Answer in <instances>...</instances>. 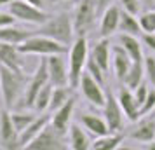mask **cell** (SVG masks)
Returning a JSON list of instances; mask_svg holds the SVG:
<instances>
[{
    "instance_id": "obj_27",
    "label": "cell",
    "mask_w": 155,
    "mask_h": 150,
    "mask_svg": "<svg viewBox=\"0 0 155 150\" xmlns=\"http://www.w3.org/2000/svg\"><path fill=\"white\" fill-rule=\"evenodd\" d=\"M143 77H145L143 61H133V65H131V68H129V72H127V75H126V79H124L122 84H126L127 87H131L134 91L143 82Z\"/></svg>"
},
{
    "instance_id": "obj_1",
    "label": "cell",
    "mask_w": 155,
    "mask_h": 150,
    "mask_svg": "<svg viewBox=\"0 0 155 150\" xmlns=\"http://www.w3.org/2000/svg\"><path fill=\"white\" fill-rule=\"evenodd\" d=\"M28 82L30 77L25 72H16L0 65V93H2V100L7 110L16 108L18 101L21 100L26 91Z\"/></svg>"
},
{
    "instance_id": "obj_23",
    "label": "cell",
    "mask_w": 155,
    "mask_h": 150,
    "mask_svg": "<svg viewBox=\"0 0 155 150\" xmlns=\"http://www.w3.org/2000/svg\"><path fill=\"white\" fill-rule=\"evenodd\" d=\"M68 142H70V148L73 150H89L92 142L89 140L87 129H82L78 124H71L70 131H68Z\"/></svg>"
},
{
    "instance_id": "obj_20",
    "label": "cell",
    "mask_w": 155,
    "mask_h": 150,
    "mask_svg": "<svg viewBox=\"0 0 155 150\" xmlns=\"http://www.w3.org/2000/svg\"><path fill=\"white\" fill-rule=\"evenodd\" d=\"M110 54H112V47H110V38L106 37H101V40H98L89 51V56L103 68L105 73H108L110 70Z\"/></svg>"
},
{
    "instance_id": "obj_30",
    "label": "cell",
    "mask_w": 155,
    "mask_h": 150,
    "mask_svg": "<svg viewBox=\"0 0 155 150\" xmlns=\"http://www.w3.org/2000/svg\"><path fill=\"white\" fill-rule=\"evenodd\" d=\"M37 117H38V115L31 114V112H12V110H11V119H12V124H14V128L18 129V133H19V135L28 128L31 122L35 121Z\"/></svg>"
},
{
    "instance_id": "obj_28",
    "label": "cell",
    "mask_w": 155,
    "mask_h": 150,
    "mask_svg": "<svg viewBox=\"0 0 155 150\" xmlns=\"http://www.w3.org/2000/svg\"><path fill=\"white\" fill-rule=\"evenodd\" d=\"M71 91H73V87H70V86H54L52 98H51V105H49L51 112H56L58 108L63 107L64 103L73 96Z\"/></svg>"
},
{
    "instance_id": "obj_36",
    "label": "cell",
    "mask_w": 155,
    "mask_h": 150,
    "mask_svg": "<svg viewBox=\"0 0 155 150\" xmlns=\"http://www.w3.org/2000/svg\"><path fill=\"white\" fill-rule=\"evenodd\" d=\"M148 91H150V87H148L147 84H143V82H141L140 86L134 89V96H136V100H138V103H140V110H141V105H143V103H145V100H147Z\"/></svg>"
},
{
    "instance_id": "obj_12",
    "label": "cell",
    "mask_w": 155,
    "mask_h": 150,
    "mask_svg": "<svg viewBox=\"0 0 155 150\" xmlns=\"http://www.w3.org/2000/svg\"><path fill=\"white\" fill-rule=\"evenodd\" d=\"M64 54H51L47 56V70L52 86H70V68L66 66Z\"/></svg>"
},
{
    "instance_id": "obj_24",
    "label": "cell",
    "mask_w": 155,
    "mask_h": 150,
    "mask_svg": "<svg viewBox=\"0 0 155 150\" xmlns=\"http://www.w3.org/2000/svg\"><path fill=\"white\" fill-rule=\"evenodd\" d=\"M119 42L124 49L129 52V56L133 58V61H143V45L141 40L136 35H127V33H120L119 35Z\"/></svg>"
},
{
    "instance_id": "obj_7",
    "label": "cell",
    "mask_w": 155,
    "mask_h": 150,
    "mask_svg": "<svg viewBox=\"0 0 155 150\" xmlns=\"http://www.w3.org/2000/svg\"><path fill=\"white\" fill-rule=\"evenodd\" d=\"M7 7L9 12L14 16L18 21L28 23V25H38L40 26L49 19V14L44 9L30 4L28 0H12Z\"/></svg>"
},
{
    "instance_id": "obj_41",
    "label": "cell",
    "mask_w": 155,
    "mask_h": 150,
    "mask_svg": "<svg viewBox=\"0 0 155 150\" xmlns=\"http://www.w3.org/2000/svg\"><path fill=\"white\" fill-rule=\"evenodd\" d=\"M141 2H143V7H145V9L155 7V0H141Z\"/></svg>"
},
{
    "instance_id": "obj_38",
    "label": "cell",
    "mask_w": 155,
    "mask_h": 150,
    "mask_svg": "<svg viewBox=\"0 0 155 150\" xmlns=\"http://www.w3.org/2000/svg\"><path fill=\"white\" fill-rule=\"evenodd\" d=\"M16 21H18V19H16L9 11L7 12H2V11H0V28H2V26H11V25H14Z\"/></svg>"
},
{
    "instance_id": "obj_13",
    "label": "cell",
    "mask_w": 155,
    "mask_h": 150,
    "mask_svg": "<svg viewBox=\"0 0 155 150\" xmlns=\"http://www.w3.org/2000/svg\"><path fill=\"white\" fill-rule=\"evenodd\" d=\"M117 100H119L120 107L124 110V115H126L127 121L136 122L141 117L140 103H138L136 96H134V91L131 87H127L126 84H122L119 87V91H117Z\"/></svg>"
},
{
    "instance_id": "obj_29",
    "label": "cell",
    "mask_w": 155,
    "mask_h": 150,
    "mask_svg": "<svg viewBox=\"0 0 155 150\" xmlns=\"http://www.w3.org/2000/svg\"><path fill=\"white\" fill-rule=\"evenodd\" d=\"M52 91H54V86H52L51 82H49V84H45V86L40 89V93L37 94L35 105H33V110H35V112L44 114L45 110H49L51 98H52Z\"/></svg>"
},
{
    "instance_id": "obj_31",
    "label": "cell",
    "mask_w": 155,
    "mask_h": 150,
    "mask_svg": "<svg viewBox=\"0 0 155 150\" xmlns=\"http://www.w3.org/2000/svg\"><path fill=\"white\" fill-rule=\"evenodd\" d=\"M138 19H140L143 33H155V11H152V9L143 11V12H140Z\"/></svg>"
},
{
    "instance_id": "obj_37",
    "label": "cell",
    "mask_w": 155,
    "mask_h": 150,
    "mask_svg": "<svg viewBox=\"0 0 155 150\" xmlns=\"http://www.w3.org/2000/svg\"><path fill=\"white\" fill-rule=\"evenodd\" d=\"M141 42L150 49V52L155 54V33H141Z\"/></svg>"
},
{
    "instance_id": "obj_21",
    "label": "cell",
    "mask_w": 155,
    "mask_h": 150,
    "mask_svg": "<svg viewBox=\"0 0 155 150\" xmlns=\"http://www.w3.org/2000/svg\"><path fill=\"white\" fill-rule=\"evenodd\" d=\"M51 122V115H38L35 121L19 135V148H26L28 143H31L37 136L42 133V129Z\"/></svg>"
},
{
    "instance_id": "obj_10",
    "label": "cell",
    "mask_w": 155,
    "mask_h": 150,
    "mask_svg": "<svg viewBox=\"0 0 155 150\" xmlns=\"http://www.w3.org/2000/svg\"><path fill=\"white\" fill-rule=\"evenodd\" d=\"M103 117H105L106 124L110 128V133H120L124 128V110L120 107L117 94H113L112 91H106V101L103 107Z\"/></svg>"
},
{
    "instance_id": "obj_9",
    "label": "cell",
    "mask_w": 155,
    "mask_h": 150,
    "mask_svg": "<svg viewBox=\"0 0 155 150\" xmlns=\"http://www.w3.org/2000/svg\"><path fill=\"white\" fill-rule=\"evenodd\" d=\"M78 89H80L82 96H84L85 100L91 103L92 107H98V108L105 107L106 91L103 89V84H101V82H98V80H96L91 73H89V72H84Z\"/></svg>"
},
{
    "instance_id": "obj_26",
    "label": "cell",
    "mask_w": 155,
    "mask_h": 150,
    "mask_svg": "<svg viewBox=\"0 0 155 150\" xmlns=\"http://www.w3.org/2000/svg\"><path fill=\"white\" fill-rule=\"evenodd\" d=\"M122 142H124V135L122 133H108V135L94 138L91 148L92 150H115L120 147Z\"/></svg>"
},
{
    "instance_id": "obj_40",
    "label": "cell",
    "mask_w": 155,
    "mask_h": 150,
    "mask_svg": "<svg viewBox=\"0 0 155 150\" xmlns=\"http://www.w3.org/2000/svg\"><path fill=\"white\" fill-rule=\"evenodd\" d=\"M30 4H33V5H37V7H40V9H44L45 7V2L47 0H28Z\"/></svg>"
},
{
    "instance_id": "obj_18",
    "label": "cell",
    "mask_w": 155,
    "mask_h": 150,
    "mask_svg": "<svg viewBox=\"0 0 155 150\" xmlns=\"http://www.w3.org/2000/svg\"><path fill=\"white\" fill-rule=\"evenodd\" d=\"M119 25H120V5H110L105 12L101 14V21H99V33L101 37H110L119 32Z\"/></svg>"
},
{
    "instance_id": "obj_8",
    "label": "cell",
    "mask_w": 155,
    "mask_h": 150,
    "mask_svg": "<svg viewBox=\"0 0 155 150\" xmlns=\"http://www.w3.org/2000/svg\"><path fill=\"white\" fill-rule=\"evenodd\" d=\"M66 135L58 131L52 124H47L42 133L37 136L31 143H28V150H63L66 148Z\"/></svg>"
},
{
    "instance_id": "obj_2",
    "label": "cell",
    "mask_w": 155,
    "mask_h": 150,
    "mask_svg": "<svg viewBox=\"0 0 155 150\" xmlns=\"http://www.w3.org/2000/svg\"><path fill=\"white\" fill-rule=\"evenodd\" d=\"M35 32L40 35L51 37L64 45H71L75 40L73 37H77L75 28H73V16H70L68 12H58V14L49 16V19L44 25H40Z\"/></svg>"
},
{
    "instance_id": "obj_19",
    "label": "cell",
    "mask_w": 155,
    "mask_h": 150,
    "mask_svg": "<svg viewBox=\"0 0 155 150\" xmlns=\"http://www.w3.org/2000/svg\"><path fill=\"white\" fill-rule=\"evenodd\" d=\"M80 124L82 128L87 129V133L92 135L94 138L110 133V128L106 124L103 115H96V114H80Z\"/></svg>"
},
{
    "instance_id": "obj_34",
    "label": "cell",
    "mask_w": 155,
    "mask_h": 150,
    "mask_svg": "<svg viewBox=\"0 0 155 150\" xmlns=\"http://www.w3.org/2000/svg\"><path fill=\"white\" fill-rule=\"evenodd\" d=\"M119 5H120V9H124L127 12H133V14H136V16L145 9L141 0H119Z\"/></svg>"
},
{
    "instance_id": "obj_6",
    "label": "cell",
    "mask_w": 155,
    "mask_h": 150,
    "mask_svg": "<svg viewBox=\"0 0 155 150\" xmlns=\"http://www.w3.org/2000/svg\"><path fill=\"white\" fill-rule=\"evenodd\" d=\"M98 18L94 0H78L73 11V28L77 37H85L92 30Z\"/></svg>"
},
{
    "instance_id": "obj_5",
    "label": "cell",
    "mask_w": 155,
    "mask_h": 150,
    "mask_svg": "<svg viewBox=\"0 0 155 150\" xmlns=\"http://www.w3.org/2000/svg\"><path fill=\"white\" fill-rule=\"evenodd\" d=\"M49 82L51 80H49V70H47V56H42V59L38 61L35 72H33V75L30 77L26 91H25V94H23V98L19 100L21 103H18L16 108H18V110L33 108L35 100H37V94L40 93V89H42L45 84H49Z\"/></svg>"
},
{
    "instance_id": "obj_33",
    "label": "cell",
    "mask_w": 155,
    "mask_h": 150,
    "mask_svg": "<svg viewBox=\"0 0 155 150\" xmlns=\"http://www.w3.org/2000/svg\"><path fill=\"white\" fill-rule=\"evenodd\" d=\"M143 66H145V77H147V80L152 86H155V54L153 52L150 56H145Z\"/></svg>"
},
{
    "instance_id": "obj_43",
    "label": "cell",
    "mask_w": 155,
    "mask_h": 150,
    "mask_svg": "<svg viewBox=\"0 0 155 150\" xmlns=\"http://www.w3.org/2000/svg\"><path fill=\"white\" fill-rule=\"evenodd\" d=\"M52 4H63V2H70V0H49Z\"/></svg>"
},
{
    "instance_id": "obj_11",
    "label": "cell",
    "mask_w": 155,
    "mask_h": 150,
    "mask_svg": "<svg viewBox=\"0 0 155 150\" xmlns=\"http://www.w3.org/2000/svg\"><path fill=\"white\" fill-rule=\"evenodd\" d=\"M0 147L5 150L19 148V133L12 124L11 110H4L0 114Z\"/></svg>"
},
{
    "instance_id": "obj_14",
    "label": "cell",
    "mask_w": 155,
    "mask_h": 150,
    "mask_svg": "<svg viewBox=\"0 0 155 150\" xmlns=\"http://www.w3.org/2000/svg\"><path fill=\"white\" fill-rule=\"evenodd\" d=\"M19 47L16 44L9 42H0V65L7 66L11 70L16 72H25V59Z\"/></svg>"
},
{
    "instance_id": "obj_44",
    "label": "cell",
    "mask_w": 155,
    "mask_h": 150,
    "mask_svg": "<svg viewBox=\"0 0 155 150\" xmlns=\"http://www.w3.org/2000/svg\"><path fill=\"white\" fill-rule=\"evenodd\" d=\"M148 115H152V117H155V107H153V110H152V112H150Z\"/></svg>"
},
{
    "instance_id": "obj_42",
    "label": "cell",
    "mask_w": 155,
    "mask_h": 150,
    "mask_svg": "<svg viewBox=\"0 0 155 150\" xmlns=\"http://www.w3.org/2000/svg\"><path fill=\"white\" fill-rule=\"evenodd\" d=\"M11 2H12V0H0V7H2V5H9Z\"/></svg>"
},
{
    "instance_id": "obj_25",
    "label": "cell",
    "mask_w": 155,
    "mask_h": 150,
    "mask_svg": "<svg viewBox=\"0 0 155 150\" xmlns=\"http://www.w3.org/2000/svg\"><path fill=\"white\" fill-rule=\"evenodd\" d=\"M119 32L120 33H127V35H136L140 37L143 33L140 25V19L136 18V14L127 12L124 9H120V25H119Z\"/></svg>"
},
{
    "instance_id": "obj_17",
    "label": "cell",
    "mask_w": 155,
    "mask_h": 150,
    "mask_svg": "<svg viewBox=\"0 0 155 150\" xmlns=\"http://www.w3.org/2000/svg\"><path fill=\"white\" fill-rule=\"evenodd\" d=\"M112 63H113V73H115V79L119 82H124L127 72L133 65V58L129 56L122 45H113L112 47Z\"/></svg>"
},
{
    "instance_id": "obj_15",
    "label": "cell",
    "mask_w": 155,
    "mask_h": 150,
    "mask_svg": "<svg viewBox=\"0 0 155 150\" xmlns=\"http://www.w3.org/2000/svg\"><path fill=\"white\" fill-rule=\"evenodd\" d=\"M129 138L141 143H148L155 140V117H152V115L140 117L129 131Z\"/></svg>"
},
{
    "instance_id": "obj_3",
    "label": "cell",
    "mask_w": 155,
    "mask_h": 150,
    "mask_svg": "<svg viewBox=\"0 0 155 150\" xmlns=\"http://www.w3.org/2000/svg\"><path fill=\"white\" fill-rule=\"evenodd\" d=\"M89 59V45L85 37H75L73 44L68 51V68H70V87L78 89L82 75L85 72V65Z\"/></svg>"
},
{
    "instance_id": "obj_22",
    "label": "cell",
    "mask_w": 155,
    "mask_h": 150,
    "mask_svg": "<svg viewBox=\"0 0 155 150\" xmlns=\"http://www.w3.org/2000/svg\"><path fill=\"white\" fill-rule=\"evenodd\" d=\"M35 33L37 32L18 28L14 25H11V26H2V28H0V42H9V44L19 45V44H23L26 38H30L31 35H35Z\"/></svg>"
},
{
    "instance_id": "obj_35",
    "label": "cell",
    "mask_w": 155,
    "mask_h": 150,
    "mask_svg": "<svg viewBox=\"0 0 155 150\" xmlns=\"http://www.w3.org/2000/svg\"><path fill=\"white\" fill-rule=\"evenodd\" d=\"M155 107V86H152V89L148 91V96H147V100H145V103L141 105V117L143 115H148L152 110H153Z\"/></svg>"
},
{
    "instance_id": "obj_16",
    "label": "cell",
    "mask_w": 155,
    "mask_h": 150,
    "mask_svg": "<svg viewBox=\"0 0 155 150\" xmlns=\"http://www.w3.org/2000/svg\"><path fill=\"white\" fill-rule=\"evenodd\" d=\"M73 112H75V96H71L61 108H58L56 112H52V115H51V124L58 131H61L63 135H68L70 126H71Z\"/></svg>"
},
{
    "instance_id": "obj_4",
    "label": "cell",
    "mask_w": 155,
    "mask_h": 150,
    "mask_svg": "<svg viewBox=\"0 0 155 150\" xmlns=\"http://www.w3.org/2000/svg\"><path fill=\"white\" fill-rule=\"evenodd\" d=\"M23 54H35V56H51V54H66L68 45L58 42L51 37L35 33L18 45Z\"/></svg>"
},
{
    "instance_id": "obj_39",
    "label": "cell",
    "mask_w": 155,
    "mask_h": 150,
    "mask_svg": "<svg viewBox=\"0 0 155 150\" xmlns=\"http://www.w3.org/2000/svg\"><path fill=\"white\" fill-rule=\"evenodd\" d=\"M113 2H115V0H94V4H96V11H98L99 18H101V14H103L110 5H113Z\"/></svg>"
},
{
    "instance_id": "obj_32",
    "label": "cell",
    "mask_w": 155,
    "mask_h": 150,
    "mask_svg": "<svg viewBox=\"0 0 155 150\" xmlns=\"http://www.w3.org/2000/svg\"><path fill=\"white\" fill-rule=\"evenodd\" d=\"M85 72H89L94 79L98 80V82H101V84H105V77H106V73L103 72V68L99 66L94 59H92L91 56H89V59H87V65H85Z\"/></svg>"
}]
</instances>
